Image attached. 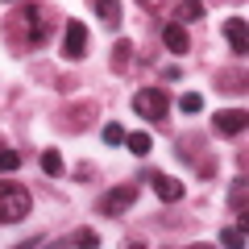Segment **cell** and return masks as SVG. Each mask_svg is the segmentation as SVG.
Wrapping results in <instances>:
<instances>
[{"label": "cell", "instance_id": "obj_1", "mask_svg": "<svg viewBox=\"0 0 249 249\" xmlns=\"http://www.w3.org/2000/svg\"><path fill=\"white\" fill-rule=\"evenodd\" d=\"M34 196H29L21 183H0V224H17L29 216Z\"/></svg>", "mask_w": 249, "mask_h": 249}, {"label": "cell", "instance_id": "obj_22", "mask_svg": "<svg viewBox=\"0 0 249 249\" xmlns=\"http://www.w3.org/2000/svg\"><path fill=\"white\" fill-rule=\"evenodd\" d=\"M4 4H17V0H4Z\"/></svg>", "mask_w": 249, "mask_h": 249}, {"label": "cell", "instance_id": "obj_15", "mask_svg": "<svg viewBox=\"0 0 249 249\" xmlns=\"http://www.w3.org/2000/svg\"><path fill=\"white\" fill-rule=\"evenodd\" d=\"M124 145H129L137 158H145V154L154 150V137H150V133H124Z\"/></svg>", "mask_w": 249, "mask_h": 249}, {"label": "cell", "instance_id": "obj_14", "mask_svg": "<svg viewBox=\"0 0 249 249\" xmlns=\"http://www.w3.org/2000/svg\"><path fill=\"white\" fill-rule=\"evenodd\" d=\"M37 162H42V170H46L50 178H58L62 170H67V166H62V154L54 150V145H50V150H42V158H37Z\"/></svg>", "mask_w": 249, "mask_h": 249}, {"label": "cell", "instance_id": "obj_3", "mask_svg": "<svg viewBox=\"0 0 249 249\" xmlns=\"http://www.w3.org/2000/svg\"><path fill=\"white\" fill-rule=\"evenodd\" d=\"M133 204H137V183H121V187H112V191H104L96 199V212L100 216H124Z\"/></svg>", "mask_w": 249, "mask_h": 249}, {"label": "cell", "instance_id": "obj_18", "mask_svg": "<svg viewBox=\"0 0 249 249\" xmlns=\"http://www.w3.org/2000/svg\"><path fill=\"white\" fill-rule=\"evenodd\" d=\"M178 108H183L187 116H196L199 108H204V96H199V91H187V96H178Z\"/></svg>", "mask_w": 249, "mask_h": 249}, {"label": "cell", "instance_id": "obj_10", "mask_svg": "<svg viewBox=\"0 0 249 249\" xmlns=\"http://www.w3.org/2000/svg\"><path fill=\"white\" fill-rule=\"evenodd\" d=\"M91 9L104 21V29H121V0H91Z\"/></svg>", "mask_w": 249, "mask_h": 249}, {"label": "cell", "instance_id": "obj_20", "mask_svg": "<svg viewBox=\"0 0 249 249\" xmlns=\"http://www.w3.org/2000/svg\"><path fill=\"white\" fill-rule=\"evenodd\" d=\"M71 245H100V232H91V229H75Z\"/></svg>", "mask_w": 249, "mask_h": 249}, {"label": "cell", "instance_id": "obj_4", "mask_svg": "<svg viewBox=\"0 0 249 249\" xmlns=\"http://www.w3.org/2000/svg\"><path fill=\"white\" fill-rule=\"evenodd\" d=\"M17 21L29 29L25 42L34 46V50H37V46H46V37H50V9H42V4H25Z\"/></svg>", "mask_w": 249, "mask_h": 249}, {"label": "cell", "instance_id": "obj_21", "mask_svg": "<svg viewBox=\"0 0 249 249\" xmlns=\"http://www.w3.org/2000/svg\"><path fill=\"white\" fill-rule=\"evenodd\" d=\"M162 79H166V83H175V79H183V67H162Z\"/></svg>", "mask_w": 249, "mask_h": 249}, {"label": "cell", "instance_id": "obj_9", "mask_svg": "<svg viewBox=\"0 0 249 249\" xmlns=\"http://www.w3.org/2000/svg\"><path fill=\"white\" fill-rule=\"evenodd\" d=\"M162 46H166L170 54H187L191 50V37H187V29L178 25V21H170V25L162 29Z\"/></svg>", "mask_w": 249, "mask_h": 249}, {"label": "cell", "instance_id": "obj_6", "mask_svg": "<svg viewBox=\"0 0 249 249\" xmlns=\"http://www.w3.org/2000/svg\"><path fill=\"white\" fill-rule=\"evenodd\" d=\"M245 124H249V112H245V108H220V112L212 116V129H216L220 137L245 133Z\"/></svg>", "mask_w": 249, "mask_h": 249}, {"label": "cell", "instance_id": "obj_19", "mask_svg": "<svg viewBox=\"0 0 249 249\" xmlns=\"http://www.w3.org/2000/svg\"><path fill=\"white\" fill-rule=\"evenodd\" d=\"M100 137H104V145H124V129H121L116 121H108V124H104V133H100Z\"/></svg>", "mask_w": 249, "mask_h": 249}, {"label": "cell", "instance_id": "obj_7", "mask_svg": "<svg viewBox=\"0 0 249 249\" xmlns=\"http://www.w3.org/2000/svg\"><path fill=\"white\" fill-rule=\"evenodd\" d=\"M145 178L154 183V191H158V199H162V204H178V199L187 196V187L178 183V178H170V175H158V170H145Z\"/></svg>", "mask_w": 249, "mask_h": 249}, {"label": "cell", "instance_id": "obj_23", "mask_svg": "<svg viewBox=\"0 0 249 249\" xmlns=\"http://www.w3.org/2000/svg\"><path fill=\"white\" fill-rule=\"evenodd\" d=\"M0 150H4V145H0Z\"/></svg>", "mask_w": 249, "mask_h": 249}, {"label": "cell", "instance_id": "obj_11", "mask_svg": "<svg viewBox=\"0 0 249 249\" xmlns=\"http://www.w3.org/2000/svg\"><path fill=\"white\" fill-rule=\"evenodd\" d=\"M175 21H178V25L204 21V0H178V4H175Z\"/></svg>", "mask_w": 249, "mask_h": 249}, {"label": "cell", "instance_id": "obj_17", "mask_svg": "<svg viewBox=\"0 0 249 249\" xmlns=\"http://www.w3.org/2000/svg\"><path fill=\"white\" fill-rule=\"evenodd\" d=\"M13 170H21V154L4 145V150H0V175H13Z\"/></svg>", "mask_w": 249, "mask_h": 249}, {"label": "cell", "instance_id": "obj_12", "mask_svg": "<svg viewBox=\"0 0 249 249\" xmlns=\"http://www.w3.org/2000/svg\"><path fill=\"white\" fill-rule=\"evenodd\" d=\"M245 196H249V183H245V175H237V178H232V187H229V204L237 208L241 224H245Z\"/></svg>", "mask_w": 249, "mask_h": 249}, {"label": "cell", "instance_id": "obj_5", "mask_svg": "<svg viewBox=\"0 0 249 249\" xmlns=\"http://www.w3.org/2000/svg\"><path fill=\"white\" fill-rule=\"evenodd\" d=\"M62 58H88V25L83 21H67L62 25Z\"/></svg>", "mask_w": 249, "mask_h": 249}, {"label": "cell", "instance_id": "obj_2", "mask_svg": "<svg viewBox=\"0 0 249 249\" xmlns=\"http://www.w3.org/2000/svg\"><path fill=\"white\" fill-rule=\"evenodd\" d=\"M133 112L145 116V121H166L170 116V96L162 88H142L133 96Z\"/></svg>", "mask_w": 249, "mask_h": 249}, {"label": "cell", "instance_id": "obj_16", "mask_svg": "<svg viewBox=\"0 0 249 249\" xmlns=\"http://www.w3.org/2000/svg\"><path fill=\"white\" fill-rule=\"evenodd\" d=\"M220 245H224V249H241V245H245V224L224 229V232H220Z\"/></svg>", "mask_w": 249, "mask_h": 249}, {"label": "cell", "instance_id": "obj_8", "mask_svg": "<svg viewBox=\"0 0 249 249\" xmlns=\"http://www.w3.org/2000/svg\"><path fill=\"white\" fill-rule=\"evenodd\" d=\"M249 25H245V17H229L224 21V37H229V46H232V54L237 58H245V50H249Z\"/></svg>", "mask_w": 249, "mask_h": 249}, {"label": "cell", "instance_id": "obj_13", "mask_svg": "<svg viewBox=\"0 0 249 249\" xmlns=\"http://www.w3.org/2000/svg\"><path fill=\"white\" fill-rule=\"evenodd\" d=\"M129 58H133V42H129V37H121V42H116V50H112V71L124 75V71H129Z\"/></svg>", "mask_w": 249, "mask_h": 249}]
</instances>
